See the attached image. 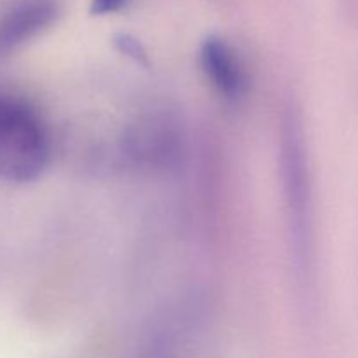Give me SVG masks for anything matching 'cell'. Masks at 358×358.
I'll use <instances>...</instances> for the list:
<instances>
[{"label":"cell","instance_id":"6da1fadb","mask_svg":"<svg viewBox=\"0 0 358 358\" xmlns=\"http://www.w3.org/2000/svg\"><path fill=\"white\" fill-rule=\"evenodd\" d=\"M49 136L35 108L14 94L0 93V178L31 182L49 161Z\"/></svg>","mask_w":358,"mask_h":358},{"label":"cell","instance_id":"7a4b0ae2","mask_svg":"<svg viewBox=\"0 0 358 358\" xmlns=\"http://www.w3.org/2000/svg\"><path fill=\"white\" fill-rule=\"evenodd\" d=\"M282 182L294 259L304 268L311 250V180L303 129L294 112L283 122Z\"/></svg>","mask_w":358,"mask_h":358},{"label":"cell","instance_id":"3957f363","mask_svg":"<svg viewBox=\"0 0 358 358\" xmlns=\"http://www.w3.org/2000/svg\"><path fill=\"white\" fill-rule=\"evenodd\" d=\"M58 0H14L0 13V58L49 28L58 16Z\"/></svg>","mask_w":358,"mask_h":358},{"label":"cell","instance_id":"277c9868","mask_svg":"<svg viewBox=\"0 0 358 358\" xmlns=\"http://www.w3.org/2000/svg\"><path fill=\"white\" fill-rule=\"evenodd\" d=\"M201 66L217 91L227 100H238L247 90V73L240 56L224 38L210 37L201 45Z\"/></svg>","mask_w":358,"mask_h":358},{"label":"cell","instance_id":"5b68a950","mask_svg":"<svg viewBox=\"0 0 358 358\" xmlns=\"http://www.w3.org/2000/svg\"><path fill=\"white\" fill-rule=\"evenodd\" d=\"M126 149L140 163H170L177 156L178 135L168 119H147L128 133Z\"/></svg>","mask_w":358,"mask_h":358},{"label":"cell","instance_id":"8992f818","mask_svg":"<svg viewBox=\"0 0 358 358\" xmlns=\"http://www.w3.org/2000/svg\"><path fill=\"white\" fill-rule=\"evenodd\" d=\"M115 45H117L124 55H128L129 58L142 63L145 62V51H143V48L140 45V42L136 41L135 37H131V35H126V34L119 35V37L115 38Z\"/></svg>","mask_w":358,"mask_h":358},{"label":"cell","instance_id":"52a82bcc","mask_svg":"<svg viewBox=\"0 0 358 358\" xmlns=\"http://www.w3.org/2000/svg\"><path fill=\"white\" fill-rule=\"evenodd\" d=\"M126 0H91V14L94 16H105V14H112L115 10L122 9Z\"/></svg>","mask_w":358,"mask_h":358}]
</instances>
